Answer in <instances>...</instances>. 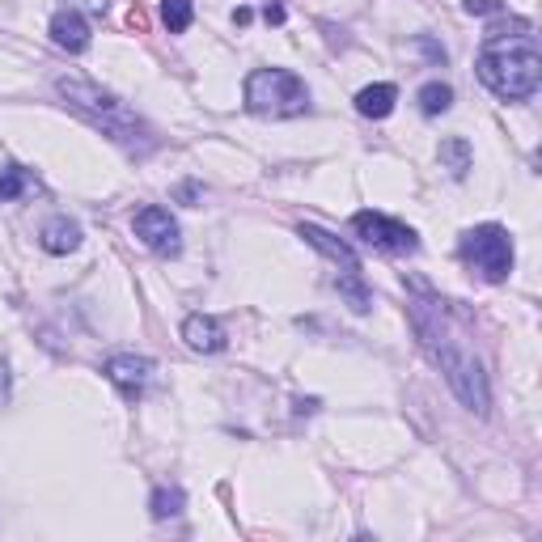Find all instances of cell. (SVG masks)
Here are the masks:
<instances>
[{
	"instance_id": "1",
	"label": "cell",
	"mask_w": 542,
	"mask_h": 542,
	"mask_svg": "<svg viewBox=\"0 0 542 542\" xmlns=\"http://www.w3.org/2000/svg\"><path fill=\"white\" fill-rule=\"evenodd\" d=\"M411 322H415V335H420L424 352L437 360V369L445 373L449 390H454L471 411L487 415V407H492V394H487L483 365H479L475 348L466 343L462 327L449 318L445 305L432 301V297L428 301H411Z\"/></svg>"
},
{
	"instance_id": "2",
	"label": "cell",
	"mask_w": 542,
	"mask_h": 542,
	"mask_svg": "<svg viewBox=\"0 0 542 542\" xmlns=\"http://www.w3.org/2000/svg\"><path fill=\"white\" fill-rule=\"evenodd\" d=\"M479 81L492 89L504 102H526L538 94L542 85V56L530 39L521 43H504L492 39L479 51Z\"/></svg>"
},
{
	"instance_id": "3",
	"label": "cell",
	"mask_w": 542,
	"mask_h": 542,
	"mask_svg": "<svg viewBox=\"0 0 542 542\" xmlns=\"http://www.w3.org/2000/svg\"><path fill=\"white\" fill-rule=\"evenodd\" d=\"M56 89H60V98L72 106V111H81L94 128H102L106 136H115L123 144H136L140 119L128 115V106H123L115 94H106V89H98L94 81H81V77H60Z\"/></svg>"
},
{
	"instance_id": "4",
	"label": "cell",
	"mask_w": 542,
	"mask_h": 542,
	"mask_svg": "<svg viewBox=\"0 0 542 542\" xmlns=\"http://www.w3.org/2000/svg\"><path fill=\"white\" fill-rule=\"evenodd\" d=\"M246 106L255 115H271V119L305 115L310 111V89L288 68H255L246 77Z\"/></svg>"
},
{
	"instance_id": "5",
	"label": "cell",
	"mask_w": 542,
	"mask_h": 542,
	"mask_svg": "<svg viewBox=\"0 0 542 542\" xmlns=\"http://www.w3.org/2000/svg\"><path fill=\"white\" fill-rule=\"evenodd\" d=\"M462 259L471 263L487 284H500L509 280L513 271V238L504 225H479L462 238Z\"/></svg>"
},
{
	"instance_id": "6",
	"label": "cell",
	"mask_w": 542,
	"mask_h": 542,
	"mask_svg": "<svg viewBox=\"0 0 542 542\" xmlns=\"http://www.w3.org/2000/svg\"><path fill=\"white\" fill-rule=\"evenodd\" d=\"M301 238L310 242L314 250H322L331 263H339L343 267V284H339V293L352 301V310L356 314H365L369 310V293H365V284H360V259L352 255V246L348 242H339V238H331L322 225H301Z\"/></svg>"
},
{
	"instance_id": "7",
	"label": "cell",
	"mask_w": 542,
	"mask_h": 542,
	"mask_svg": "<svg viewBox=\"0 0 542 542\" xmlns=\"http://www.w3.org/2000/svg\"><path fill=\"white\" fill-rule=\"evenodd\" d=\"M352 233L360 242L386 250V255H415V246H420L411 225L390 221V216H382V212H356L352 216Z\"/></svg>"
},
{
	"instance_id": "8",
	"label": "cell",
	"mask_w": 542,
	"mask_h": 542,
	"mask_svg": "<svg viewBox=\"0 0 542 542\" xmlns=\"http://www.w3.org/2000/svg\"><path fill=\"white\" fill-rule=\"evenodd\" d=\"M132 229H136V238L153 250V255H178V246H183V242H178V221L166 208H157V204L140 208Z\"/></svg>"
},
{
	"instance_id": "9",
	"label": "cell",
	"mask_w": 542,
	"mask_h": 542,
	"mask_svg": "<svg viewBox=\"0 0 542 542\" xmlns=\"http://www.w3.org/2000/svg\"><path fill=\"white\" fill-rule=\"evenodd\" d=\"M106 377L123 390V399H136V394L149 386V377H153V360L136 356V352H119V356L106 360Z\"/></svg>"
},
{
	"instance_id": "10",
	"label": "cell",
	"mask_w": 542,
	"mask_h": 542,
	"mask_svg": "<svg viewBox=\"0 0 542 542\" xmlns=\"http://www.w3.org/2000/svg\"><path fill=\"white\" fill-rule=\"evenodd\" d=\"M51 39H56V47H64V51H85L89 47V22L77 13V9H60L56 17H51Z\"/></svg>"
},
{
	"instance_id": "11",
	"label": "cell",
	"mask_w": 542,
	"mask_h": 542,
	"mask_svg": "<svg viewBox=\"0 0 542 542\" xmlns=\"http://www.w3.org/2000/svg\"><path fill=\"white\" fill-rule=\"evenodd\" d=\"M183 339L191 343L195 352H221L225 348V331H221V322L208 318V314H191L183 322Z\"/></svg>"
},
{
	"instance_id": "12",
	"label": "cell",
	"mask_w": 542,
	"mask_h": 542,
	"mask_svg": "<svg viewBox=\"0 0 542 542\" xmlns=\"http://www.w3.org/2000/svg\"><path fill=\"white\" fill-rule=\"evenodd\" d=\"M39 242L47 255H68V250H77L81 246V229L68 221V216H56V221H47L43 233H39Z\"/></svg>"
},
{
	"instance_id": "13",
	"label": "cell",
	"mask_w": 542,
	"mask_h": 542,
	"mask_svg": "<svg viewBox=\"0 0 542 542\" xmlns=\"http://www.w3.org/2000/svg\"><path fill=\"white\" fill-rule=\"evenodd\" d=\"M394 102H399V89H394L390 81H382V85L360 89V94H356V111L365 115V119H386L394 111Z\"/></svg>"
},
{
	"instance_id": "14",
	"label": "cell",
	"mask_w": 542,
	"mask_h": 542,
	"mask_svg": "<svg viewBox=\"0 0 542 542\" xmlns=\"http://www.w3.org/2000/svg\"><path fill=\"white\" fill-rule=\"evenodd\" d=\"M471 144H466L462 136H449V140H441V166L454 174V178H466L471 174Z\"/></svg>"
},
{
	"instance_id": "15",
	"label": "cell",
	"mask_w": 542,
	"mask_h": 542,
	"mask_svg": "<svg viewBox=\"0 0 542 542\" xmlns=\"http://www.w3.org/2000/svg\"><path fill=\"white\" fill-rule=\"evenodd\" d=\"M449 106H454V89H449V85L428 81V85L420 89V111H424V115H445Z\"/></svg>"
},
{
	"instance_id": "16",
	"label": "cell",
	"mask_w": 542,
	"mask_h": 542,
	"mask_svg": "<svg viewBox=\"0 0 542 542\" xmlns=\"http://www.w3.org/2000/svg\"><path fill=\"white\" fill-rule=\"evenodd\" d=\"M183 504H187V496H183V487H157L153 492V500H149V509H153V517H178L183 513Z\"/></svg>"
},
{
	"instance_id": "17",
	"label": "cell",
	"mask_w": 542,
	"mask_h": 542,
	"mask_svg": "<svg viewBox=\"0 0 542 542\" xmlns=\"http://www.w3.org/2000/svg\"><path fill=\"white\" fill-rule=\"evenodd\" d=\"M161 22L170 34H183L191 26V0H161Z\"/></svg>"
},
{
	"instance_id": "18",
	"label": "cell",
	"mask_w": 542,
	"mask_h": 542,
	"mask_svg": "<svg viewBox=\"0 0 542 542\" xmlns=\"http://www.w3.org/2000/svg\"><path fill=\"white\" fill-rule=\"evenodd\" d=\"M26 191V174L22 170H5L0 174V200H17Z\"/></svg>"
},
{
	"instance_id": "19",
	"label": "cell",
	"mask_w": 542,
	"mask_h": 542,
	"mask_svg": "<svg viewBox=\"0 0 542 542\" xmlns=\"http://www.w3.org/2000/svg\"><path fill=\"white\" fill-rule=\"evenodd\" d=\"M462 9H466V13H479V17H487V13H500L504 5H500V0H462Z\"/></svg>"
},
{
	"instance_id": "20",
	"label": "cell",
	"mask_w": 542,
	"mask_h": 542,
	"mask_svg": "<svg viewBox=\"0 0 542 542\" xmlns=\"http://www.w3.org/2000/svg\"><path fill=\"white\" fill-rule=\"evenodd\" d=\"M68 9H77V13H106V0H68Z\"/></svg>"
},
{
	"instance_id": "21",
	"label": "cell",
	"mask_w": 542,
	"mask_h": 542,
	"mask_svg": "<svg viewBox=\"0 0 542 542\" xmlns=\"http://www.w3.org/2000/svg\"><path fill=\"white\" fill-rule=\"evenodd\" d=\"M5 399H9V365L0 360V407H5Z\"/></svg>"
},
{
	"instance_id": "22",
	"label": "cell",
	"mask_w": 542,
	"mask_h": 542,
	"mask_svg": "<svg viewBox=\"0 0 542 542\" xmlns=\"http://www.w3.org/2000/svg\"><path fill=\"white\" fill-rule=\"evenodd\" d=\"M267 22H284V5H280V0H271V5H267Z\"/></svg>"
},
{
	"instance_id": "23",
	"label": "cell",
	"mask_w": 542,
	"mask_h": 542,
	"mask_svg": "<svg viewBox=\"0 0 542 542\" xmlns=\"http://www.w3.org/2000/svg\"><path fill=\"white\" fill-rule=\"evenodd\" d=\"M128 26H136V30H144V13H140V9H132V13H128Z\"/></svg>"
}]
</instances>
